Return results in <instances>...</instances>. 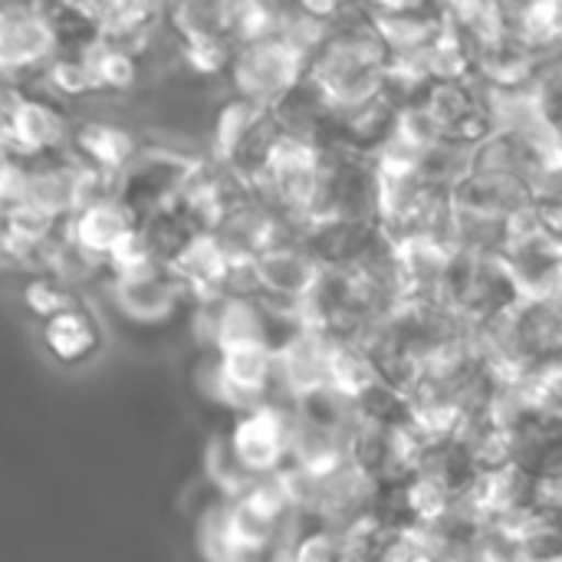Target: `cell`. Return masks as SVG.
Masks as SVG:
<instances>
[{"label": "cell", "instance_id": "1", "mask_svg": "<svg viewBox=\"0 0 562 562\" xmlns=\"http://www.w3.org/2000/svg\"><path fill=\"white\" fill-rule=\"evenodd\" d=\"M303 82L313 89L329 122L346 119L385 95L389 53L369 26L362 7H342L333 26L310 49Z\"/></svg>", "mask_w": 562, "mask_h": 562}, {"label": "cell", "instance_id": "2", "mask_svg": "<svg viewBox=\"0 0 562 562\" xmlns=\"http://www.w3.org/2000/svg\"><path fill=\"white\" fill-rule=\"evenodd\" d=\"M306 56L310 49L300 46L283 30L234 46L231 66H227L234 99L273 112L303 82Z\"/></svg>", "mask_w": 562, "mask_h": 562}, {"label": "cell", "instance_id": "3", "mask_svg": "<svg viewBox=\"0 0 562 562\" xmlns=\"http://www.w3.org/2000/svg\"><path fill=\"white\" fill-rule=\"evenodd\" d=\"M234 468L254 484L280 477L290 468L293 448V412L283 402H263L257 408L237 412L234 425L221 435Z\"/></svg>", "mask_w": 562, "mask_h": 562}, {"label": "cell", "instance_id": "4", "mask_svg": "<svg viewBox=\"0 0 562 562\" xmlns=\"http://www.w3.org/2000/svg\"><path fill=\"white\" fill-rule=\"evenodd\" d=\"M69 128L72 119L59 109L56 99L23 89L0 125V155L26 165L66 155Z\"/></svg>", "mask_w": 562, "mask_h": 562}, {"label": "cell", "instance_id": "5", "mask_svg": "<svg viewBox=\"0 0 562 562\" xmlns=\"http://www.w3.org/2000/svg\"><path fill=\"white\" fill-rule=\"evenodd\" d=\"M63 49L49 7H0V72L26 86Z\"/></svg>", "mask_w": 562, "mask_h": 562}, {"label": "cell", "instance_id": "6", "mask_svg": "<svg viewBox=\"0 0 562 562\" xmlns=\"http://www.w3.org/2000/svg\"><path fill=\"white\" fill-rule=\"evenodd\" d=\"M138 221L132 217V211L112 194H95L89 201H82L69 221L63 224V237L95 267L105 270V263L135 237Z\"/></svg>", "mask_w": 562, "mask_h": 562}, {"label": "cell", "instance_id": "7", "mask_svg": "<svg viewBox=\"0 0 562 562\" xmlns=\"http://www.w3.org/2000/svg\"><path fill=\"white\" fill-rule=\"evenodd\" d=\"M142 151V142L112 119H79L69 128L66 155L102 181H115L128 161Z\"/></svg>", "mask_w": 562, "mask_h": 562}, {"label": "cell", "instance_id": "8", "mask_svg": "<svg viewBox=\"0 0 562 562\" xmlns=\"http://www.w3.org/2000/svg\"><path fill=\"white\" fill-rule=\"evenodd\" d=\"M188 300L191 296L175 280L168 263L151 267L145 273H132V277H112V303H115V310L125 319L138 323V326L168 323Z\"/></svg>", "mask_w": 562, "mask_h": 562}, {"label": "cell", "instance_id": "9", "mask_svg": "<svg viewBox=\"0 0 562 562\" xmlns=\"http://www.w3.org/2000/svg\"><path fill=\"white\" fill-rule=\"evenodd\" d=\"M40 339H43V349L59 366H82L99 352L102 329H99V319L79 300V303L53 313L49 319H43L40 323Z\"/></svg>", "mask_w": 562, "mask_h": 562}, {"label": "cell", "instance_id": "10", "mask_svg": "<svg viewBox=\"0 0 562 562\" xmlns=\"http://www.w3.org/2000/svg\"><path fill=\"white\" fill-rule=\"evenodd\" d=\"M72 303H79L76 290H69L66 283H59V280L49 277V273H33V277L26 280V286H23V306H26L40 323L49 319L53 313L72 306Z\"/></svg>", "mask_w": 562, "mask_h": 562}, {"label": "cell", "instance_id": "11", "mask_svg": "<svg viewBox=\"0 0 562 562\" xmlns=\"http://www.w3.org/2000/svg\"><path fill=\"white\" fill-rule=\"evenodd\" d=\"M20 92H23V86L16 79H10V76L0 72V125H3L7 112L13 109V102L20 99Z\"/></svg>", "mask_w": 562, "mask_h": 562}]
</instances>
